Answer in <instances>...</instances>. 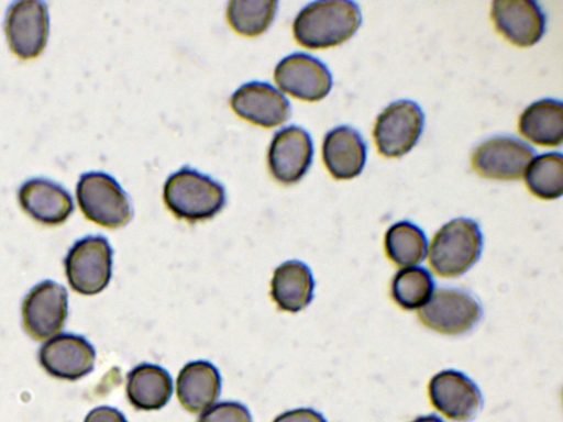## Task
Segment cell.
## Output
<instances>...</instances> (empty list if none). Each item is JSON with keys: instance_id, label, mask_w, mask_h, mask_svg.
<instances>
[{"instance_id": "obj_20", "label": "cell", "mask_w": 563, "mask_h": 422, "mask_svg": "<svg viewBox=\"0 0 563 422\" xmlns=\"http://www.w3.org/2000/svg\"><path fill=\"white\" fill-rule=\"evenodd\" d=\"M313 288L309 267L299 260H288L274 271L271 296L280 310L298 312L310 303Z\"/></svg>"}, {"instance_id": "obj_15", "label": "cell", "mask_w": 563, "mask_h": 422, "mask_svg": "<svg viewBox=\"0 0 563 422\" xmlns=\"http://www.w3.org/2000/svg\"><path fill=\"white\" fill-rule=\"evenodd\" d=\"M490 16L496 30L519 47L537 44L544 34L545 15L532 0H496Z\"/></svg>"}, {"instance_id": "obj_22", "label": "cell", "mask_w": 563, "mask_h": 422, "mask_svg": "<svg viewBox=\"0 0 563 422\" xmlns=\"http://www.w3.org/2000/svg\"><path fill=\"white\" fill-rule=\"evenodd\" d=\"M173 392L169 374L153 364H140L128 375L126 397L137 410H158L164 407Z\"/></svg>"}, {"instance_id": "obj_29", "label": "cell", "mask_w": 563, "mask_h": 422, "mask_svg": "<svg viewBox=\"0 0 563 422\" xmlns=\"http://www.w3.org/2000/svg\"><path fill=\"white\" fill-rule=\"evenodd\" d=\"M84 422H128L124 415L115 408L102 406L91 410Z\"/></svg>"}, {"instance_id": "obj_21", "label": "cell", "mask_w": 563, "mask_h": 422, "mask_svg": "<svg viewBox=\"0 0 563 422\" xmlns=\"http://www.w3.org/2000/svg\"><path fill=\"white\" fill-rule=\"evenodd\" d=\"M518 129L528 141L554 147L563 141V104L555 99H541L528 106L519 118Z\"/></svg>"}, {"instance_id": "obj_19", "label": "cell", "mask_w": 563, "mask_h": 422, "mask_svg": "<svg viewBox=\"0 0 563 422\" xmlns=\"http://www.w3.org/2000/svg\"><path fill=\"white\" fill-rule=\"evenodd\" d=\"M176 389L180 404L189 412L200 413L218 399L221 377L211 363L190 362L179 371Z\"/></svg>"}, {"instance_id": "obj_23", "label": "cell", "mask_w": 563, "mask_h": 422, "mask_svg": "<svg viewBox=\"0 0 563 422\" xmlns=\"http://www.w3.org/2000/svg\"><path fill=\"white\" fill-rule=\"evenodd\" d=\"M385 253L397 267H415L423 260L428 251L426 234L409 221L394 223L386 231Z\"/></svg>"}, {"instance_id": "obj_11", "label": "cell", "mask_w": 563, "mask_h": 422, "mask_svg": "<svg viewBox=\"0 0 563 422\" xmlns=\"http://www.w3.org/2000/svg\"><path fill=\"white\" fill-rule=\"evenodd\" d=\"M274 79L282 91L308 102L323 99L332 88L328 67L305 53L284 57L275 67Z\"/></svg>"}, {"instance_id": "obj_4", "label": "cell", "mask_w": 563, "mask_h": 422, "mask_svg": "<svg viewBox=\"0 0 563 422\" xmlns=\"http://www.w3.org/2000/svg\"><path fill=\"white\" fill-rule=\"evenodd\" d=\"M76 197L84 215L100 226L121 227L132 218L128 195L119 182L106 173L82 174L77 182Z\"/></svg>"}, {"instance_id": "obj_14", "label": "cell", "mask_w": 563, "mask_h": 422, "mask_svg": "<svg viewBox=\"0 0 563 422\" xmlns=\"http://www.w3.org/2000/svg\"><path fill=\"white\" fill-rule=\"evenodd\" d=\"M96 352L82 336L64 333L46 341L38 351V362L52 377L77 380L95 365Z\"/></svg>"}, {"instance_id": "obj_25", "label": "cell", "mask_w": 563, "mask_h": 422, "mask_svg": "<svg viewBox=\"0 0 563 422\" xmlns=\"http://www.w3.org/2000/svg\"><path fill=\"white\" fill-rule=\"evenodd\" d=\"M277 5L275 0H232L227 7V19L236 33L257 36L273 22Z\"/></svg>"}, {"instance_id": "obj_5", "label": "cell", "mask_w": 563, "mask_h": 422, "mask_svg": "<svg viewBox=\"0 0 563 422\" xmlns=\"http://www.w3.org/2000/svg\"><path fill=\"white\" fill-rule=\"evenodd\" d=\"M113 251L101 235H89L74 243L65 259V273L71 289L92 296L109 284Z\"/></svg>"}, {"instance_id": "obj_7", "label": "cell", "mask_w": 563, "mask_h": 422, "mask_svg": "<svg viewBox=\"0 0 563 422\" xmlns=\"http://www.w3.org/2000/svg\"><path fill=\"white\" fill-rule=\"evenodd\" d=\"M4 32L10 49L19 58L38 57L49 34L47 4L37 0L12 2L5 14Z\"/></svg>"}, {"instance_id": "obj_13", "label": "cell", "mask_w": 563, "mask_h": 422, "mask_svg": "<svg viewBox=\"0 0 563 422\" xmlns=\"http://www.w3.org/2000/svg\"><path fill=\"white\" fill-rule=\"evenodd\" d=\"M431 404L445 418L466 422L475 417L483 404L478 387L457 370L435 374L428 386Z\"/></svg>"}, {"instance_id": "obj_24", "label": "cell", "mask_w": 563, "mask_h": 422, "mask_svg": "<svg viewBox=\"0 0 563 422\" xmlns=\"http://www.w3.org/2000/svg\"><path fill=\"white\" fill-rule=\"evenodd\" d=\"M523 177L533 196L543 200L560 198L563 193L562 154L551 152L533 157Z\"/></svg>"}, {"instance_id": "obj_18", "label": "cell", "mask_w": 563, "mask_h": 422, "mask_svg": "<svg viewBox=\"0 0 563 422\" xmlns=\"http://www.w3.org/2000/svg\"><path fill=\"white\" fill-rule=\"evenodd\" d=\"M322 159L330 175L339 180L358 176L366 163V144L349 125L330 130L322 142Z\"/></svg>"}, {"instance_id": "obj_30", "label": "cell", "mask_w": 563, "mask_h": 422, "mask_svg": "<svg viewBox=\"0 0 563 422\" xmlns=\"http://www.w3.org/2000/svg\"><path fill=\"white\" fill-rule=\"evenodd\" d=\"M411 422H444V421L441 418H439L438 415L429 414V415L418 417Z\"/></svg>"}, {"instance_id": "obj_1", "label": "cell", "mask_w": 563, "mask_h": 422, "mask_svg": "<svg viewBox=\"0 0 563 422\" xmlns=\"http://www.w3.org/2000/svg\"><path fill=\"white\" fill-rule=\"evenodd\" d=\"M361 22V10L354 1H314L298 12L292 23V33L301 46L323 49L351 38Z\"/></svg>"}, {"instance_id": "obj_12", "label": "cell", "mask_w": 563, "mask_h": 422, "mask_svg": "<svg viewBox=\"0 0 563 422\" xmlns=\"http://www.w3.org/2000/svg\"><path fill=\"white\" fill-rule=\"evenodd\" d=\"M312 156L309 133L300 126L289 125L274 134L267 152V166L276 181L291 185L306 175Z\"/></svg>"}, {"instance_id": "obj_3", "label": "cell", "mask_w": 563, "mask_h": 422, "mask_svg": "<svg viewBox=\"0 0 563 422\" xmlns=\"http://www.w3.org/2000/svg\"><path fill=\"white\" fill-rule=\"evenodd\" d=\"M483 235L477 222L459 218L445 223L433 236L428 260L433 273L443 278L466 273L479 258Z\"/></svg>"}, {"instance_id": "obj_17", "label": "cell", "mask_w": 563, "mask_h": 422, "mask_svg": "<svg viewBox=\"0 0 563 422\" xmlns=\"http://www.w3.org/2000/svg\"><path fill=\"white\" fill-rule=\"evenodd\" d=\"M22 210L44 225L64 223L74 211L69 192L59 184L47 178H31L18 191Z\"/></svg>"}, {"instance_id": "obj_28", "label": "cell", "mask_w": 563, "mask_h": 422, "mask_svg": "<svg viewBox=\"0 0 563 422\" xmlns=\"http://www.w3.org/2000/svg\"><path fill=\"white\" fill-rule=\"evenodd\" d=\"M273 422H327L317 411L310 408H299L279 414Z\"/></svg>"}, {"instance_id": "obj_8", "label": "cell", "mask_w": 563, "mask_h": 422, "mask_svg": "<svg viewBox=\"0 0 563 422\" xmlns=\"http://www.w3.org/2000/svg\"><path fill=\"white\" fill-rule=\"evenodd\" d=\"M424 116L411 100H398L387 106L377 116L373 137L380 155L400 157L418 142Z\"/></svg>"}, {"instance_id": "obj_27", "label": "cell", "mask_w": 563, "mask_h": 422, "mask_svg": "<svg viewBox=\"0 0 563 422\" xmlns=\"http://www.w3.org/2000/svg\"><path fill=\"white\" fill-rule=\"evenodd\" d=\"M197 422H252V418L245 406L225 401L205 410Z\"/></svg>"}, {"instance_id": "obj_2", "label": "cell", "mask_w": 563, "mask_h": 422, "mask_svg": "<svg viewBox=\"0 0 563 422\" xmlns=\"http://www.w3.org/2000/svg\"><path fill=\"white\" fill-rule=\"evenodd\" d=\"M163 199L176 218L198 222L218 214L225 204L227 196L220 182L192 168L183 167L166 179Z\"/></svg>"}, {"instance_id": "obj_16", "label": "cell", "mask_w": 563, "mask_h": 422, "mask_svg": "<svg viewBox=\"0 0 563 422\" xmlns=\"http://www.w3.org/2000/svg\"><path fill=\"white\" fill-rule=\"evenodd\" d=\"M232 110L243 120L265 129L283 124L290 115L288 99L271 84L251 81L231 97Z\"/></svg>"}, {"instance_id": "obj_10", "label": "cell", "mask_w": 563, "mask_h": 422, "mask_svg": "<svg viewBox=\"0 0 563 422\" xmlns=\"http://www.w3.org/2000/svg\"><path fill=\"white\" fill-rule=\"evenodd\" d=\"M534 157V149L514 136H494L481 143L471 164L481 177L496 180L521 178Z\"/></svg>"}, {"instance_id": "obj_9", "label": "cell", "mask_w": 563, "mask_h": 422, "mask_svg": "<svg viewBox=\"0 0 563 422\" xmlns=\"http://www.w3.org/2000/svg\"><path fill=\"white\" fill-rule=\"evenodd\" d=\"M68 315L66 289L52 280L33 287L22 303V322L25 332L36 341L56 336Z\"/></svg>"}, {"instance_id": "obj_26", "label": "cell", "mask_w": 563, "mask_h": 422, "mask_svg": "<svg viewBox=\"0 0 563 422\" xmlns=\"http://www.w3.org/2000/svg\"><path fill=\"white\" fill-rule=\"evenodd\" d=\"M434 290V281L423 267L400 269L393 278L390 296L404 310L419 309L426 304Z\"/></svg>"}, {"instance_id": "obj_6", "label": "cell", "mask_w": 563, "mask_h": 422, "mask_svg": "<svg viewBox=\"0 0 563 422\" xmlns=\"http://www.w3.org/2000/svg\"><path fill=\"white\" fill-rule=\"evenodd\" d=\"M483 314L479 302L468 292L457 289L433 291L418 309L419 321L440 334L460 335L468 332Z\"/></svg>"}]
</instances>
